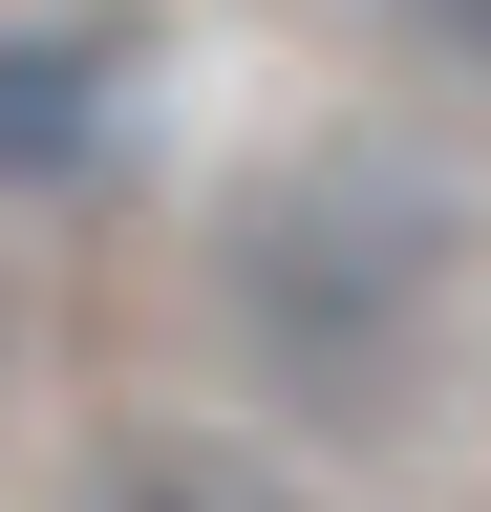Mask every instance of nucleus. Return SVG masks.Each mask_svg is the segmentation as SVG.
I'll list each match as a JSON object with an SVG mask.
<instances>
[{
  "mask_svg": "<svg viewBox=\"0 0 491 512\" xmlns=\"http://www.w3.org/2000/svg\"><path fill=\"white\" fill-rule=\"evenodd\" d=\"M214 278H235V342H257L278 427H406V384L449 363L470 214H449L406 150H299L278 192H235Z\"/></svg>",
  "mask_w": 491,
  "mask_h": 512,
  "instance_id": "nucleus-1",
  "label": "nucleus"
},
{
  "mask_svg": "<svg viewBox=\"0 0 491 512\" xmlns=\"http://www.w3.org/2000/svg\"><path fill=\"white\" fill-rule=\"evenodd\" d=\"M107 128H129V43L65 0H0V192H65Z\"/></svg>",
  "mask_w": 491,
  "mask_h": 512,
  "instance_id": "nucleus-2",
  "label": "nucleus"
},
{
  "mask_svg": "<svg viewBox=\"0 0 491 512\" xmlns=\"http://www.w3.org/2000/svg\"><path fill=\"white\" fill-rule=\"evenodd\" d=\"M65 512H299V470L257 427H107L65 470Z\"/></svg>",
  "mask_w": 491,
  "mask_h": 512,
  "instance_id": "nucleus-3",
  "label": "nucleus"
},
{
  "mask_svg": "<svg viewBox=\"0 0 491 512\" xmlns=\"http://www.w3.org/2000/svg\"><path fill=\"white\" fill-rule=\"evenodd\" d=\"M385 22H406L427 64H449V86H491V0H385Z\"/></svg>",
  "mask_w": 491,
  "mask_h": 512,
  "instance_id": "nucleus-4",
  "label": "nucleus"
}]
</instances>
